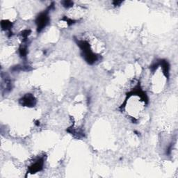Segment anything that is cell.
<instances>
[{
	"label": "cell",
	"instance_id": "1",
	"mask_svg": "<svg viewBox=\"0 0 178 178\" xmlns=\"http://www.w3.org/2000/svg\"><path fill=\"white\" fill-rule=\"evenodd\" d=\"M47 22H48V18H47V16L45 13L40 15V16L39 18V19H38V22H37L39 30L42 29L43 28L45 27Z\"/></svg>",
	"mask_w": 178,
	"mask_h": 178
}]
</instances>
